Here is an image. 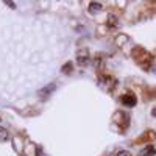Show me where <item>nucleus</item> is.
<instances>
[{
  "instance_id": "obj_3",
  "label": "nucleus",
  "mask_w": 156,
  "mask_h": 156,
  "mask_svg": "<svg viewBox=\"0 0 156 156\" xmlns=\"http://www.w3.org/2000/svg\"><path fill=\"white\" fill-rule=\"evenodd\" d=\"M6 139H8V131L5 128H0V142H3Z\"/></svg>"
},
{
  "instance_id": "obj_7",
  "label": "nucleus",
  "mask_w": 156,
  "mask_h": 156,
  "mask_svg": "<svg viewBox=\"0 0 156 156\" xmlns=\"http://www.w3.org/2000/svg\"><path fill=\"white\" fill-rule=\"evenodd\" d=\"M117 156H131V153H129V151H126V150H122V151H119V153H117Z\"/></svg>"
},
{
  "instance_id": "obj_9",
  "label": "nucleus",
  "mask_w": 156,
  "mask_h": 156,
  "mask_svg": "<svg viewBox=\"0 0 156 156\" xmlns=\"http://www.w3.org/2000/svg\"><path fill=\"white\" fill-rule=\"evenodd\" d=\"M5 3H6V5H9L11 8H16V5H14V3H12V2H5Z\"/></svg>"
},
{
  "instance_id": "obj_2",
  "label": "nucleus",
  "mask_w": 156,
  "mask_h": 156,
  "mask_svg": "<svg viewBox=\"0 0 156 156\" xmlns=\"http://www.w3.org/2000/svg\"><path fill=\"white\" fill-rule=\"evenodd\" d=\"M154 153H156V148L153 145H147L144 150L140 151V156H154Z\"/></svg>"
},
{
  "instance_id": "obj_4",
  "label": "nucleus",
  "mask_w": 156,
  "mask_h": 156,
  "mask_svg": "<svg viewBox=\"0 0 156 156\" xmlns=\"http://www.w3.org/2000/svg\"><path fill=\"white\" fill-rule=\"evenodd\" d=\"M89 6H90V12H97V11H100V9H101V5H100V3H97V2H95V3H90Z\"/></svg>"
},
{
  "instance_id": "obj_6",
  "label": "nucleus",
  "mask_w": 156,
  "mask_h": 156,
  "mask_svg": "<svg viewBox=\"0 0 156 156\" xmlns=\"http://www.w3.org/2000/svg\"><path fill=\"white\" fill-rule=\"evenodd\" d=\"M53 89H55V84H50L48 87L42 89V90H41V92H39V94H47V92H50V90H53Z\"/></svg>"
},
{
  "instance_id": "obj_5",
  "label": "nucleus",
  "mask_w": 156,
  "mask_h": 156,
  "mask_svg": "<svg viewBox=\"0 0 156 156\" xmlns=\"http://www.w3.org/2000/svg\"><path fill=\"white\" fill-rule=\"evenodd\" d=\"M62 72H64V73H70V72H72V64H70V62L66 64V66L62 67Z\"/></svg>"
},
{
  "instance_id": "obj_1",
  "label": "nucleus",
  "mask_w": 156,
  "mask_h": 156,
  "mask_svg": "<svg viewBox=\"0 0 156 156\" xmlns=\"http://www.w3.org/2000/svg\"><path fill=\"white\" fill-rule=\"evenodd\" d=\"M122 103L125 106H128V108H131V106H134L136 103H137V98H136V95L134 94H125V95H122Z\"/></svg>"
},
{
  "instance_id": "obj_8",
  "label": "nucleus",
  "mask_w": 156,
  "mask_h": 156,
  "mask_svg": "<svg viewBox=\"0 0 156 156\" xmlns=\"http://www.w3.org/2000/svg\"><path fill=\"white\" fill-rule=\"evenodd\" d=\"M109 25H115V16H109Z\"/></svg>"
}]
</instances>
